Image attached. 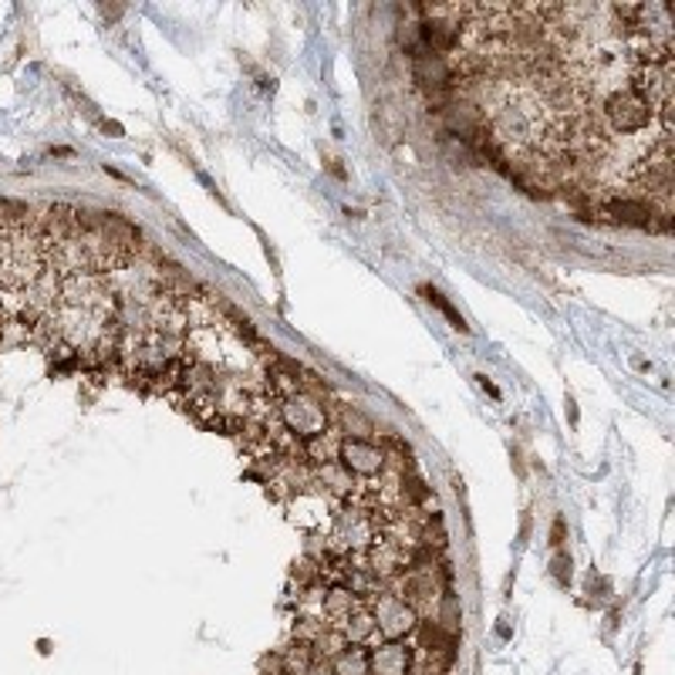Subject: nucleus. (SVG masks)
Segmentation results:
<instances>
[{"label":"nucleus","mask_w":675,"mask_h":675,"mask_svg":"<svg viewBox=\"0 0 675 675\" xmlns=\"http://www.w3.org/2000/svg\"><path fill=\"white\" fill-rule=\"evenodd\" d=\"M601 109V122L611 136H641V132H652L659 126V115L655 109L638 95L632 88H622V91H611V95L598 105Z\"/></svg>","instance_id":"nucleus-1"},{"label":"nucleus","mask_w":675,"mask_h":675,"mask_svg":"<svg viewBox=\"0 0 675 675\" xmlns=\"http://www.w3.org/2000/svg\"><path fill=\"white\" fill-rule=\"evenodd\" d=\"M345 504H338L331 500L328 494H321V489L311 483V486H304L297 489V494H291L284 500V510H288V520L294 527H301L304 534H328L331 527V520L334 513L342 510Z\"/></svg>","instance_id":"nucleus-2"},{"label":"nucleus","mask_w":675,"mask_h":675,"mask_svg":"<svg viewBox=\"0 0 675 675\" xmlns=\"http://www.w3.org/2000/svg\"><path fill=\"white\" fill-rule=\"evenodd\" d=\"M278 416L284 422L288 433H294L297 440L308 443L311 436L331 429V416H328V403L308 395V392H294L278 403Z\"/></svg>","instance_id":"nucleus-3"},{"label":"nucleus","mask_w":675,"mask_h":675,"mask_svg":"<svg viewBox=\"0 0 675 675\" xmlns=\"http://www.w3.org/2000/svg\"><path fill=\"white\" fill-rule=\"evenodd\" d=\"M368 608H372V615H375V628H379V638L382 641H406L416 635L419 628V615L416 611L398 598L392 591H379L365 601Z\"/></svg>","instance_id":"nucleus-4"},{"label":"nucleus","mask_w":675,"mask_h":675,"mask_svg":"<svg viewBox=\"0 0 675 675\" xmlns=\"http://www.w3.org/2000/svg\"><path fill=\"white\" fill-rule=\"evenodd\" d=\"M601 213H608L615 224H625V227H641V230H672V220L659 217V213L652 209V203L638 200V196H604L598 203Z\"/></svg>","instance_id":"nucleus-5"},{"label":"nucleus","mask_w":675,"mask_h":675,"mask_svg":"<svg viewBox=\"0 0 675 675\" xmlns=\"http://www.w3.org/2000/svg\"><path fill=\"white\" fill-rule=\"evenodd\" d=\"M338 463H342L355 480H375L385 470V453L375 440H342Z\"/></svg>","instance_id":"nucleus-6"},{"label":"nucleus","mask_w":675,"mask_h":675,"mask_svg":"<svg viewBox=\"0 0 675 675\" xmlns=\"http://www.w3.org/2000/svg\"><path fill=\"white\" fill-rule=\"evenodd\" d=\"M368 668H372V675H409L412 649L406 641H379V646L368 649Z\"/></svg>","instance_id":"nucleus-7"},{"label":"nucleus","mask_w":675,"mask_h":675,"mask_svg":"<svg viewBox=\"0 0 675 675\" xmlns=\"http://www.w3.org/2000/svg\"><path fill=\"white\" fill-rule=\"evenodd\" d=\"M412 78L425 95H443V91H453V72H449V61L443 54L416 58L412 61Z\"/></svg>","instance_id":"nucleus-8"},{"label":"nucleus","mask_w":675,"mask_h":675,"mask_svg":"<svg viewBox=\"0 0 675 675\" xmlns=\"http://www.w3.org/2000/svg\"><path fill=\"white\" fill-rule=\"evenodd\" d=\"M311 483L321 489V494L338 500V504H348L355 497V489H358V480L342 463H338V459H334V463L311 467Z\"/></svg>","instance_id":"nucleus-9"},{"label":"nucleus","mask_w":675,"mask_h":675,"mask_svg":"<svg viewBox=\"0 0 675 675\" xmlns=\"http://www.w3.org/2000/svg\"><path fill=\"white\" fill-rule=\"evenodd\" d=\"M361 604H365V601H361L355 591H348V588H324V598H321V619H324L331 628H342Z\"/></svg>","instance_id":"nucleus-10"},{"label":"nucleus","mask_w":675,"mask_h":675,"mask_svg":"<svg viewBox=\"0 0 675 675\" xmlns=\"http://www.w3.org/2000/svg\"><path fill=\"white\" fill-rule=\"evenodd\" d=\"M342 635L348 638V646H379V628H375V615L372 608L361 604L355 615L342 625Z\"/></svg>","instance_id":"nucleus-11"},{"label":"nucleus","mask_w":675,"mask_h":675,"mask_svg":"<svg viewBox=\"0 0 675 675\" xmlns=\"http://www.w3.org/2000/svg\"><path fill=\"white\" fill-rule=\"evenodd\" d=\"M331 675H372L368 668V649L365 646H348L345 652H338L331 662H328Z\"/></svg>","instance_id":"nucleus-12"},{"label":"nucleus","mask_w":675,"mask_h":675,"mask_svg":"<svg viewBox=\"0 0 675 675\" xmlns=\"http://www.w3.org/2000/svg\"><path fill=\"white\" fill-rule=\"evenodd\" d=\"M345 649H348V638L342 635V628H331V625L318 635V641L311 646L315 662H331L338 652H345Z\"/></svg>","instance_id":"nucleus-13"},{"label":"nucleus","mask_w":675,"mask_h":675,"mask_svg":"<svg viewBox=\"0 0 675 675\" xmlns=\"http://www.w3.org/2000/svg\"><path fill=\"white\" fill-rule=\"evenodd\" d=\"M281 665H284V675H304V672L315 665L311 646H304V641H294V646L281 649Z\"/></svg>","instance_id":"nucleus-14"},{"label":"nucleus","mask_w":675,"mask_h":675,"mask_svg":"<svg viewBox=\"0 0 675 675\" xmlns=\"http://www.w3.org/2000/svg\"><path fill=\"white\" fill-rule=\"evenodd\" d=\"M419 294H422V297H425L429 304H433V308H440V311H443V315L449 318V324H453L456 331H463V334H470V324L463 321V315H459V311L453 308V304H449V301H446V297H443V294H440L436 288H429V284H422V288H419Z\"/></svg>","instance_id":"nucleus-15"},{"label":"nucleus","mask_w":675,"mask_h":675,"mask_svg":"<svg viewBox=\"0 0 675 675\" xmlns=\"http://www.w3.org/2000/svg\"><path fill=\"white\" fill-rule=\"evenodd\" d=\"M291 581H297V595H301L304 588H315V585H321V581H318V561H311L308 555H304L301 561H294V568H291Z\"/></svg>","instance_id":"nucleus-16"},{"label":"nucleus","mask_w":675,"mask_h":675,"mask_svg":"<svg viewBox=\"0 0 675 675\" xmlns=\"http://www.w3.org/2000/svg\"><path fill=\"white\" fill-rule=\"evenodd\" d=\"M328 628L324 619H315V615H297V625H294V641H304V646H315L318 635Z\"/></svg>","instance_id":"nucleus-17"},{"label":"nucleus","mask_w":675,"mask_h":675,"mask_svg":"<svg viewBox=\"0 0 675 675\" xmlns=\"http://www.w3.org/2000/svg\"><path fill=\"white\" fill-rule=\"evenodd\" d=\"M550 574H555L558 588H568V585H571V577H574V564H571V558H568V555H558L555 561H550Z\"/></svg>","instance_id":"nucleus-18"},{"label":"nucleus","mask_w":675,"mask_h":675,"mask_svg":"<svg viewBox=\"0 0 675 675\" xmlns=\"http://www.w3.org/2000/svg\"><path fill=\"white\" fill-rule=\"evenodd\" d=\"M568 540V520L564 517H555V524H550V547L561 550Z\"/></svg>","instance_id":"nucleus-19"},{"label":"nucleus","mask_w":675,"mask_h":675,"mask_svg":"<svg viewBox=\"0 0 675 675\" xmlns=\"http://www.w3.org/2000/svg\"><path fill=\"white\" fill-rule=\"evenodd\" d=\"M476 382H480V389H486V395H494V398H500V389L489 382L486 375H476Z\"/></svg>","instance_id":"nucleus-20"},{"label":"nucleus","mask_w":675,"mask_h":675,"mask_svg":"<svg viewBox=\"0 0 675 675\" xmlns=\"http://www.w3.org/2000/svg\"><path fill=\"white\" fill-rule=\"evenodd\" d=\"M531 537V517H524V524H520V540Z\"/></svg>","instance_id":"nucleus-21"},{"label":"nucleus","mask_w":675,"mask_h":675,"mask_svg":"<svg viewBox=\"0 0 675 675\" xmlns=\"http://www.w3.org/2000/svg\"><path fill=\"white\" fill-rule=\"evenodd\" d=\"M568 416H571V422L577 425V406H574V398H568Z\"/></svg>","instance_id":"nucleus-22"}]
</instances>
